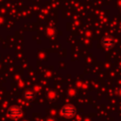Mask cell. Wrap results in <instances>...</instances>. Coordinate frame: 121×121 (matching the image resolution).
I'll return each instance as SVG.
<instances>
[{
	"mask_svg": "<svg viewBox=\"0 0 121 121\" xmlns=\"http://www.w3.org/2000/svg\"><path fill=\"white\" fill-rule=\"evenodd\" d=\"M60 114L63 116V117H66V118H72L76 115L77 113V109L75 108L74 105L72 104H64L60 110Z\"/></svg>",
	"mask_w": 121,
	"mask_h": 121,
	"instance_id": "cell-1",
	"label": "cell"
},
{
	"mask_svg": "<svg viewBox=\"0 0 121 121\" xmlns=\"http://www.w3.org/2000/svg\"><path fill=\"white\" fill-rule=\"evenodd\" d=\"M23 110L19 106H10L7 111V116L12 120H18L23 116Z\"/></svg>",
	"mask_w": 121,
	"mask_h": 121,
	"instance_id": "cell-2",
	"label": "cell"
},
{
	"mask_svg": "<svg viewBox=\"0 0 121 121\" xmlns=\"http://www.w3.org/2000/svg\"><path fill=\"white\" fill-rule=\"evenodd\" d=\"M114 39L112 37V36H110V35H107V36H105V37H103L102 38V40H101V44H102V46L104 47V48H106V49H110V48H112L113 45H114Z\"/></svg>",
	"mask_w": 121,
	"mask_h": 121,
	"instance_id": "cell-3",
	"label": "cell"
},
{
	"mask_svg": "<svg viewBox=\"0 0 121 121\" xmlns=\"http://www.w3.org/2000/svg\"><path fill=\"white\" fill-rule=\"evenodd\" d=\"M35 95H36V93L33 90H30V89H27L23 93L24 99L26 100V101H32L35 98Z\"/></svg>",
	"mask_w": 121,
	"mask_h": 121,
	"instance_id": "cell-4",
	"label": "cell"
},
{
	"mask_svg": "<svg viewBox=\"0 0 121 121\" xmlns=\"http://www.w3.org/2000/svg\"><path fill=\"white\" fill-rule=\"evenodd\" d=\"M46 97H47V99H49V100H54V99L57 97V93H56L55 91H53V90H50V91L47 93Z\"/></svg>",
	"mask_w": 121,
	"mask_h": 121,
	"instance_id": "cell-5",
	"label": "cell"
},
{
	"mask_svg": "<svg viewBox=\"0 0 121 121\" xmlns=\"http://www.w3.org/2000/svg\"><path fill=\"white\" fill-rule=\"evenodd\" d=\"M45 121H56L55 120V118H52V117H49V118H47Z\"/></svg>",
	"mask_w": 121,
	"mask_h": 121,
	"instance_id": "cell-6",
	"label": "cell"
}]
</instances>
